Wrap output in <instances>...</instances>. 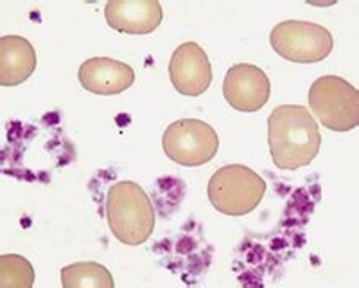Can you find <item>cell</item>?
Masks as SVG:
<instances>
[{
  "label": "cell",
  "instance_id": "13",
  "mask_svg": "<svg viewBox=\"0 0 359 288\" xmlns=\"http://www.w3.org/2000/svg\"><path fill=\"white\" fill-rule=\"evenodd\" d=\"M0 284L2 288H31L34 284V268L20 254L0 256Z\"/></svg>",
  "mask_w": 359,
  "mask_h": 288
},
{
  "label": "cell",
  "instance_id": "4",
  "mask_svg": "<svg viewBox=\"0 0 359 288\" xmlns=\"http://www.w3.org/2000/svg\"><path fill=\"white\" fill-rule=\"evenodd\" d=\"M313 117L332 132H351L359 124V92L339 76H322L307 94Z\"/></svg>",
  "mask_w": 359,
  "mask_h": 288
},
{
  "label": "cell",
  "instance_id": "12",
  "mask_svg": "<svg viewBox=\"0 0 359 288\" xmlns=\"http://www.w3.org/2000/svg\"><path fill=\"white\" fill-rule=\"evenodd\" d=\"M62 284L65 288H114L115 283L104 265L81 261L62 268Z\"/></svg>",
  "mask_w": 359,
  "mask_h": 288
},
{
  "label": "cell",
  "instance_id": "3",
  "mask_svg": "<svg viewBox=\"0 0 359 288\" xmlns=\"http://www.w3.org/2000/svg\"><path fill=\"white\" fill-rule=\"evenodd\" d=\"M266 181L243 164L223 166L208 181L207 195L214 209L226 216H245L252 213L266 195Z\"/></svg>",
  "mask_w": 359,
  "mask_h": 288
},
{
  "label": "cell",
  "instance_id": "10",
  "mask_svg": "<svg viewBox=\"0 0 359 288\" xmlns=\"http://www.w3.org/2000/svg\"><path fill=\"white\" fill-rule=\"evenodd\" d=\"M78 78L85 91L99 96H115L126 92L135 83V72L128 63L114 58H88L81 63Z\"/></svg>",
  "mask_w": 359,
  "mask_h": 288
},
{
  "label": "cell",
  "instance_id": "11",
  "mask_svg": "<svg viewBox=\"0 0 359 288\" xmlns=\"http://www.w3.org/2000/svg\"><path fill=\"white\" fill-rule=\"evenodd\" d=\"M36 63V51L31 41L17 34L0 38V85H22L31 78Z\"/></svg>",
  "mask_w": 359,
  "mask_h": 288
},
{
  "label": "cell",
  "instance_id": "5",
  "mask_svg": "<svg viewBox=\"0 0 359 288\" xmlns=\"http://www.w3.org/2000/svg\"><path fill=\"white\" fill-rule=\"evenodd\" d=\"M269 44L275 53L287 62L318 63L332 53L334 38L323 25L286 20L275 25L269 34Z\"/></svg>",
  "mask_w": 359,
  "mask_h": 288
},
{
  "label": "cell",
  "instance_id": "6",
  "mask_svg": "<svg viewBox=\"0 0 359 288\" xmlns=\"http://www.w3.org/2000/svg\"><path fill=\"white\" fill-rule=\"evenodd\" d=\"M162 148L172 162L194 168L207 164L216 157L219 137L205 121L180 119L163 132Z\"/></svg>",
  "mask_w": 359,
  "mask_h": 288
},
{
  "label": "cell",
  "instance_id": "2",
  "mask_svg": "<svg viewBox=\"0 0 359 288\" xmlns=\"http://www.w3.org/2000/svg\"><path fill=\"white\" fill-rule=\"evenodd\" d=\"M107 222L111 235L124 245L137 247L149 240L155 229V207L142 185L121 181L107 195Z\"/></svg>",
  "mask_w": 359,
  "mask_h": 288
},
{
  "label": "cell",
  "instance_id": "1",
  "mask_svg": "<svg viewBox=\"0 0 359 288\" xmlns=\"http://www.w3.org/2000/svg\"><path fill=\"white\" fill-rule=\"evenodd\" d=\"M268 144L273 164L294 171L316 159L322 144L318 123L302 105H280L268 119Z\"/></svg>",
  "mask_w": 359,
  "mask_h": 288
},
{
  "label": "cell",
  "instance_id": "7",
  "mask_svg": "<svg viewBox=\"0 0 359 288\" xmlns=\"http://www.w3.org/2000/svg\"><path fill=\"white\" fill-rule=\"evenodd\" d=\"M271 83L266 72L252 63L232 65L224 76L223 96L237 112H259L268 103Z\"/></svg>",
  "mask_w": 359,
  "mask_h": 288
},
{
  "label": "cell",
  "instance_id": "8",
  "mask_svg": "<svg viewBox=\"0 0 359 288\" xmlns=\"http://www.w3.org/2000/svg\"><path fill=\"white\" fill-rule=\"evenodd\" d=\"M169 78L182 96H201L212 83V65L203 47L196 41H185L176 47L169 62Z\"/></svg>",
  "mask_w": 359,
  "mask_h": 288
},
{
  "label": "cell",
  "instance_id": "9",
  "mask_svg": "<svg viewBox=\"0 0 359 288\" xmlns=\"http://www.w3.org/2000/svg\"><path fill=\"white\" fill-rule=\"evenodd\" d=\"M104 18L117 33L151 34L162 24L163 8L158 0H111Z\"/></svg>",
  "mask_w": 359,
  "mask_h": 288
}]
</instances>
